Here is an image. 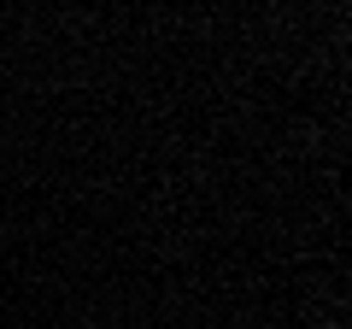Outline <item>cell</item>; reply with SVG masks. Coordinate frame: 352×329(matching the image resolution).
Returning a JSON list of instances; mask_svg holds the SVG:
<instances>
[]
</instances>
